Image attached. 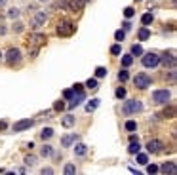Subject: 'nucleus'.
<instances>
[{"label": "nucleus", "instance_id": "nucleus-1", "mask_svg": "<svg viewBox=\"0 0 177 175\" xmlns=\"http://www.w3.org/2000/svg\"><path fill=\"white\" fill-rule=\"evenodd\" d=\"M74 31H76V23L70 21V19H61L57 23V29H55V33L59 36H72Z\"/></svg>", "mask_w": 177, "mask_h": 175}, {"label": "nucleus", "instance_id": "nucleus-2", "mask_svg": "<svg viewBox=\"0 0 177 175\" xmlns=\"http://www.w3.org/2000/svg\"><path fill=\"white\" fill-rule=\"evenodd\" d=\"M141 111H143V105H141V101H137V99H128V101L122 105V112H124L126 116L137 114V112H141Z\"/></svg>", "mask_w": 177, "mask_h": 175}, {"label": "nucleus", "instance_id": "nucleus-3", "mask_svg": "<svg viewBox=\"0 0 177 175\" xmlns=\"http://www.w3.org/2000/svg\"><path fill=\"white\" fill-rule=\"evenodd\" d=\"M158 65H160V55L156 52L143 54V67H147V69H156Z\"/></svg>", "mask_w": 177, "mask_h": 175}, {"label": "nucleus", "instance_id": "nucleus-4", "mask_svg": "<svg viewBox=\"0 0 177 175\" xmlns=\"http://www.w3.org/2000/svg\"><path fill=\"white\" fill-rule=\"evenodd\" d=\"M169 99H171L169 90H156V91H153V103L154 105H166Z\"/></svg>", "mask_w": 177, "mask_h": 175}, {"label": "nucleus", "instance_id": "nucleus-5", "mask_svg": "<svg viewBox=\"0 0 177 175\" xmlns=\"http://www.w3.org/2000/svg\"><path fill=\"white\" fill-rule=\"evenodd\" d=\"M46 21H48V13H46V12H34V15L31 17V29L36 31V29L44 27Z\"/></svg>", "mask_w": 177, "mask_h": 175}, {"label": "nucleus", "instance_id": "nucleus-6", "mask_svg": "<svg viewBox=\"0 0 177 175\" xmlns=\"http://www.w3.org/2000/svg\"><path fill=\"white\" fill-rule=\"evenodd\" d=\"M133 84H135V88L145 90V88H148L150 84H153V78H150L148 74H145V72H139V74L133 76Z\"/></svg>", "mask_w": 177, "mask_h": 175}, {"label": "nucleus", "instance_id": "nucleus-7", "mask_svg": "<svg viewBox=\"0 0 177 175\" xmlns=\"http://www.w3.org/2000/svg\"><path fill=\"white\" fill-rule=\"evenodd\" d=\"M21 61V49L19 48H10L8 52H6V63L10 65V67H13V65H17Z\"/></svg>", "mask_w": 177, "mask_h": 175}, {"label": "nucleus", "instance_id": "nucleus-8", "mask_svg": "<svg viewBox=\"0 0 177 175\" xmlns=\"http://www.w3.org/2000/svg\"><path fill=\"white\" fill-rule=\"evenodd\" d=\"M84 6H86V4L82 2V0H65L63 10H69V12H72V13H80Z\"/></svg>", "mask_w": 177, "mask_h": 175}, {"label": "nucleus", "instance_id": "nucleus-9", "mask_svg": "<svg viewBox=\"0 0 177 175\" xmlns=\"http://www.w3.org/2000/svg\"><path fill=\"white\" fill-rule=\"evenodd\" d=\"M46 34H40V33H34V34H31L29 38H27V44H29V48H40V46H44L46 44Z\"/></svg>", "mask_w": 177, "mask_h": 175}, {"label": "nucleus", "instance_id": "nucleus-10", "mask_svg": "<svg viewBox=\"0 0 177 175\" xmlns=\"http://www.w3.org/2000/svg\"><path fill=\"white\" fill-rule=\"evenodd\" d=\"M147 151H148L150 154H158V152L164 151V143H162L160 139H148V141H147Z\"/></svg>", "mask_w": 177, "mask_h": 175}, {"label": "nucleus", "instance_id": "nucleus-11", "mask_svg": "<svg viewBox=\"0 0 177 175\" xmlns=\"http://www.w3.org/2000/svg\"><path fill=\"white\" fill-rule=\"evenodd\" d=\"M33 126H34V120L25 118V120H19V122H15V124H13V131H25V130L33 128Z\"/></svg>", "mask_w": 177, "mask_h": 175}, {"label": "nucleus", "instance_id": "nucleus-12", "mask_svg": "<svg viewBox=\"0 0 177 175\" xmlns=\"http://www.w3.org/2000/svg\"><path fill=\"white\" fill-rule=\"evenodd\" d=\"M84 99H86V93H84V90H82V91H74V93H72V97H70V103H69V107H70V109L78 107V105L84 101Z\"/></svg>", "mask_w": 177, "mask_h": 175}, {"label": "nucleus", "instance_id": "nucleus-13", "mask_svg": "<svg viewBox=\"0 0 177 175\" xmlns=\"http://www.w3.org/2000/svg\"><path fill=\"white\" fill-rule=\"evenodd\" d=\"M160 63H164L166 67H169V69H175V52H166L164 54V57L160 55Z\"/></svg>", "mask_w": 177, "mask_h": 175}, {"label": "nucleus", "instance_id": "nucleus-14", "mask_svg": "<svg viewBox=\"0 0 177 175\" xmlns=\"http://www.w3.org/2000/svg\"><path fill=\"white\" fill-rule=\"evenodd\" d=\"M80 137L76 135V133H69V135H63L61 137V147H70L72 143H76Z\"/></svg>", "mask_w": 177, "mask_h": 175}, {"label": "nucleus", "instance_id": "nucleus-15", "mask_svg": "<svg viewBox=\"0 0 177 175\" xmlns=\"http://www.w3.org/2000/svg\"><path fill=\"white\" fill-rule=\"evenodd\" d=\"M158 171H162V173H171V175H175L177 173V166H175V162H166L162 167H158Z\"/></svg>", "mask_w": 177, "mask_h": 175}, {"label": "nucleus", "instance_id": "nucleus-16", "mask_svg": "<svg viewBox=\"0 0 177 175\" xmlns=\"http://www.w3.org/2000/svg\"><path fill=\"white\" fill-rule=\"evenodd\" d=\"M74 122H76V118H74L72 114H65V116H63V120H61L63 128H72V126H74Z\"/></svg>", "mask_w": 177, "mask_h": 175}, {"label": "nucleus", "instance_id": "nucleus-17", "mask_svg": "<svg viewBox=\"0 0 177 175\" xmlns=\"http://www.w3.org/2000/svg\"><path fill=\"white\" fill-rule=\"evenodd\" d=\"M86 154H88V147L84 143H78L74 147V156H86Z\"/></svg>", "mask_w": 177, "mask_h": 175}, {"label": "nucleus", "instance_id": "nucleus-18", "mask_svg": "<svg viewBox=\"0 0 177 175\" xmlns=\"http://www.w3.org/2000/svg\"><path fill=\"white\" fill-rule=\"evenodd\" d=\"M141 151V145H139V139L137 141H130V147H128V152L130 154H137Z\"/></svg>", "mask_w": 177, "mask_h": 175}, {"label": "nucleus", "instance_id": "nucleus-19", "mask_svg": "<svg viewBox=\"0 0 177 175\" xmlns=\"http://www.w3.org/2000/svg\"><path fill=\"white\" fill-rule=\"evenodd\" d=\"M158 116H160V118H173V116H175V107H173V105L166 107V109H164V112H162V114H158Z\"/></svg>", "mask_w": 177, "mask_h": 175}, {"label": "nucleus", "instance_id": "nucleus-20", "mask_svg": "<svg viewBox=\"0 0 177 175\" xmlns=\"http://www.w3.org/2000/svg\"><path fill=\"white\" fill-rule=\"evenodd\" d=\"M52 154H54V147H52V145H44V147L40 148V156L48 158V156H52Z\"/></svg>", "mask_w": 177, "mask_h": 175}, {"label": "nucleus", "instance_id": "nucleus-21", "mask_svg": "<svg viewBox=\"0 0 177 175\" xmlns=\"http://www.w3.org/2000/svg\"><path fill=\"white\" fill-rule=\"evenodd\" d=\"M12 31H13L15 34H19V33H23V31H25V25H23L21 21H15V19H13V25H12Z\"/></svg>", "mask_w": 177, "mask_h": 175}, {"label": "nucleus", "instance_id": "nucleus-22", "mask_svg": "<svg viewBox=\"0 0 177 175\" xmlns=\"http://www.w3.org/2000/svg\"><path fill=\"white\" fill-rule=\"evenodd\" d=\"M132 63H133V55H132V54H130V55H122V67H124V69L132 67Z\"/></svg>", "mask_w": 177, "mask_h": 175}, {"label": "nucleus", "instance_id": "nucleus-23", "mask_svg": "<svg viewBox=\"0 0 177 175\" xmlns=\"http://www.w3.org/2000/svg\"><path fill=\"white\" fill-rule=\"evenodd\" d=\"M6 15H8V17H10V19H17V17H19V15H21V10H19V8H10V10H8V13H6Z\"/></svg>", "mask_w": 177, "mask_h": 175}, {"label": "nucleus", "instance_id": "nucleus-24", "mask_svg": "<svg viewBox=\"0 0 177 175\" xmlns=\"http://www.w3.org/2000/svg\"><path fill=\"white\" fill-rule=\"evenodd\" d=\"M97 107H99V99H91V101L86 105V111H88V112H93Z\"/></svg>", "mask_w": 177, "mask_h": 175}, {"label": "nucleus", "instance_id": "nucleus-25", "mask_svg": "<svg viewBox=\"0 0 177 175\" xmlns=\"http://www.w3.org/2000/svg\"><path fill=\"white\" fill-rule=\"evenodd\" d=\"M153 19H154V15H153V13H143V17H141V23H143L145 27H147V25H150V23H153Z\"/></svg>", "mask_w": 177, "mask_h": 175}, {"label": "nucleus", "instance_id": "nucleus-26", "mask_svg": "<svg viewBox=\"0 0 177 175\" xmlns=\"http://www.w3.org/2000/svg\"><path fill=\"white\" fill-rule=\"evenodd\" d=\"M148 38H150V31L147 27L139 29V40H148Z\"/></svg>", "mask_w": 177, "mask_h": 175}, {"label": "nucleus", "instance_id": "nucleus-27", "mask_svg": "<svg viewBox=\"0 0 177 175\" xmlns=\"http://www.w3.org/2000/svg\"><path fill=\"white\" fill-rule=\"evenodd\" d=\"M124 128H126V131H135V130H137V122H135V120H128Z\"/></svg>", "mask_w": 177, "mask_h": 175}, {"label": "nucleus", "instance_id": "nucleus-28", "mask_svg": "<svg viewBox=\"0 0 177 175\" xmlns=\"http://www.w3.org/2000/svg\"><path fill=\"white\" fill-rule=\"evenodd\" d=\"M52 135H54V130H52V128H44V130L40 131V137H42L44 141H46V139H49Z\"/></svg>", "mask_w": 177, "mask_h": 175}, {"label": "nucleus", "instance_id": "nucleus-29", "mask_svg": "<svg viewBox=\"0 0 177 175\" xmlns=\"http://www.w3.org/2000/svg\"><path fill=\"white\" fill-rule=\"evenodd\" d=\"M86 88H88V90H97V88H99L97 78H90V80L86 82Z\"/></svg>", "mask_w": 177, "mask_h": 175}, {"label": "nucleus", "instance_id": "nucleus-30", "mask_svg": "<svg viewBox=\"0 0 177 175\" xmlns=\"http://www.w3.org/2000/svg\"><path fill=\"white\" fill-rule=\"evenodd\" d=\"M137 164H141V166H147V164H148V156H147V154H141V152H137Z\"/></svg>", "mask_w": 177, "mask_h": 175}, {"label": "nucleus", "instance_id": "nucleus-31", "mask_svg": "<svg viewBox=\"0 0 177 175\" xmlns=\"http://www.w3.org/2000/svg\"><path fill=\"white\" fill-rule=\"evenodd\" d=\"M128 78H130V72L126 70V69H122V70L118 72V80H120V82H126Z\"/></svg>", "mask_w": 177, "mask_h": 175}, {"label": "nucleus", "instance_id": "nucleus-32", "mask_svg": "<svg viewBox=\"0 0 177 175\" xmlns=\"http://www.w3.org/2000/svg\"><path fill=\"white\" fill-rule=\"evenodd\" d=\"M132 55H143V48L139 44H133L132 46Z\"/></svg>", "mask_w": 177, "mask_h": 175}, {"label": "nucleus", "instance_id": "nucleus-33", "mask_svg": "<svg viewBox=\"0 0 177 175\" xmlns=\"http://www.w3.org/2000/svg\"><path fill=\"white\" fill-rule=\"evenodd\" d=\"M25 164L33 167V166L36 164V156H33V154H27V156H25Z\"/></svg>", "mask_w": 177, "mask_h": 175}, {"label": "nucleus", "instance_id": "nucleus-34", "mask_svg": "<svg viewBox=\"0 0 177 175\" xmlns=\"http://www.w3.org/2000/svg\"><path fill=\"white\" fill-rule=\"evenodd\" d=\"M105 74H107V69H105V67H97V69H95V76H97V78H103Z\"/></svg>", "mask_w": 177, "mask_h": 175}, {"label": "nucleus", "instance_id": "nucleus-35", "mask_svg": "<svg viewBox=\"0 0 177 175\" xmlns=\"http://www.w3.org/2000/svg\"><path fill=\"white\" fill-rule=\"evenodd\" d=\"M63 171H65V173H67V175H72V173H76V167H74V166H72V164H67V166H65V169H63Z\"/></svg>", "mask_w": 177, "mask_h": 175}, {"label": "nucleus", "instance_id": "nucleus-36", "mask_svg": "<svg viewBox=\"0 0 177 175\" xmlns=\"http://www.w3.org/2000/svg\"><path fill=\"white\" fill-rule=\"evenodd\" d=\"M114 38H116L118 42H122V40L126 38V31H122V29H120V31H116V33H114Z\"/></svg>", "mask_w": 177, "mask_h": 175}, {"label": "nucleus", "instance_id": "nucleus-37", "mask_svg": "<svg viewBox=\"0 0 177 175\" xmlns=\"http://www.w3.org/2000/svg\"><path fill=\"white\" fill-rule=\"evenodd\" d=\"M111 54H112V55H120V54H122V48H120L118 44H114V46L111 48Z\"/></svg>", "mask_w": 177, "mask_h": 175}, {"label": "nucleus", "instance_id": "nucleus-38", "mask_svg": "<svg viewBox=\"0 0 177 175\" xmlns=\"http://www.w3.org/2000/svg\"><path fill=\"white\" fill-rule=\"evenodd\" d=\"M114 93H116V97H118V99H124V97H126V88H118Z\"/></svg>", "mask_w": 177, "mask_h": 175}, {"label": "nucleus", "instance_id": "nucleus-39", "mask_svg": "<svg viewBox=\"0 0 177 175\" xmlns=\"http://www.w3.org/2000/svg\"><path fill=\"white\" fill-rule=\"evenodd\" d=\"M65 109V103L63 101H55L54 103V111H63Z\"/></svg>", "mask_w": 177, "mask_h": 175}, {"label": "nucleus", "instance_id": "nucleus-40", "mask_svg": "<svg viewBox=\"0 0 177 175\" xmlns=\"http://www.w3.org/2000/svg\"><path fill=\"white\" fill-rule=\"evenodd\" d=\"M133 13H135V10H133V8H126V10H124V15L128 17V19H130V17H133Z\"/></svg>", "mask_w": 177, "mask_h": 175}, {"label": "nucleus", "instance_id": "nucleus-41", "mask_svg": "<svg viewBox=\"0 0 177 175\" xmlns=\"http://www.w3.org/2000/svg\"><path fill=\"white\" fill-rule=\"evenodd\" d=\"M156 171H158V166H154V164H150V166L147 167V173H150V175L156 173Z\"/></svg>", "mask_w": 177, "mask_h": 175}, {"label": "nucleus", "instance_id": "nucleus-42", "mask_svg": "<svg viewBox=\"0 0 177 175\" xmlns=\"http://www.w3.org/2000/svg\"><path fill=\"white\" fill-rule=\"evenodd\" d=\"M72 93H74V90H72V88H70V90H65V91H63V99H70V97H72Z\"/></svg>", "mask_w": 177, "mask_h": 175}, {"label": "nucleus", "instance_id": "nucleus-43", "mask_svg": "<svg viewBox=\"0 0 177 175\" xmlns=\"http://www.w3.org/2000/svg\"><path fill=\"white\" fill-rule=\"evenodd\" d=\"M40 173H42V175H52V173H54V169H52V167H42V169H40Z\"/></svg>", "mask_w": 177, "mask_h": 175}, {"label": "nucleus", "instance_id": "nucleus-44", "mask_svg": "<svg viewBox=\"0 0 177 175\" xmlns=\"http://www.w3.org/2000/svg\"><path fill=\"white\" fill-rule=\"evenodd\" d=\"M29 55L31 57H36L38 55V48H29Z\"/></svg>", "mask_w": 177, "mask_h": 175}, {"label": "nucleus", "instance_id": "nucleus-45", "mask_svg": "<svg viewBox=\"0 0 177 175\" xmlns=\"http://www.w3.org/2000/svg\"><path fill=\"white\" fill-rule=\"evenodd\" d=\"M122 27H124V31H130V29H132V23H130V21H124Z\"/></svg>", "mask_w": 177, "mask_h": 175}, {"label": "nucleus", "instance_id": "nucleus-46", "mask_svg": "<svg viewBox=\"0 0 177 175\" xmlns=\"http://www.w3.org/2000/svg\"><path fill=\"white\" fill-rule=\"evenodd\" d=\"M6 128H8V122L2 120V122H0V130H6Z\"/></svg>", "mask_w": 177, "mask_h": 175}, {"label": "nucleus", "instance_id": "nucleus-47", "mask_svg": "<svg viewBox=\"0 0 177 175\" xmlns=\"http://www.w3.org/2000/svg\"><path fill=\"white\" fill-rule=\"evenodd\" d=\"M8 33V29L4 27V25H0V36H2V34H6Z\"/></svg>", "mask_w": 177, "mask_h": 175}, {"label": "nucleus", "instance_id": "nucleus-48", "mask_svg": "<svg viewBox=\"0 0 177 175\" xmlns=\"http://www.w3.org/2000/svg\"><path fill=\"white\" fill-rule=\"evenodd\" d=\"M27 10H29V12H36V4H29Z\"/></svg>", "mask_w": 177, "mask_h": 175}, {"label": "nucleus", "instance_id": "nucleus-49", "mask_svg": "<svg viewBox=\"0 0 177 175\" xmlns=\"http://www.w3.org/2000/svg\"><path fill=\"white\" fill-rule=\"evenodd\" d=\"M6 2H8V0H0V8H2V6H6Z\"/></svg>", "mask_w": 177, "mask_h": 175}, {"label": "nucleus", "instance_id": "nucleus-50", "mask_svg": "<svg viewBox=\"0 0 177 175\" xmlns=\"http://www.w3.org/2000/svg\"><path fill=\"white\" fill-rule=\"evenodd\" d=\"M82 2H84V4H88V2H91V0H82Z\"/></svg>", "mask_w": 177, "mask_h": 175}, {"label": "nucleus", "instance_id": "nucleus-51", "mask_svg": "<svg viewBox=\"0 0 177 175\" xmlns=\"http://www.w3.org/2000/svg\"><path fill=\"white\" fill-rule=\"evenodd\" d=\"M38 2H49V0H38Z\"/></svg>", "mask_w": 177, "mask_h": 175}, {"label": "nucleus", "instance_id": "nucleus-52", "mask_svg": "<svg viewBox=\"0 0 177 175\" xmlns=\"http://www.w3.org/2000/svg\"><path fill=\"white\" fill-rule=\"evenodd\" d=\"M0 59H2V52H0Z\"/></svg>", "mask_w": 177, "mask_h": 175}, {"label": "nucleus", "instance_id": "nucleus-53", "mask_svg": "<svg viewBox=\"0 0 177 175\" xmlns=\"http://www.w3.org/2000/svg\"><path fill=\"white\" fill-rule=\"evenodd\" d=\"M135 2H141V0H135Z\"/></svg>", "mask_w": 177, "mask_h": 175}]
</instances>
